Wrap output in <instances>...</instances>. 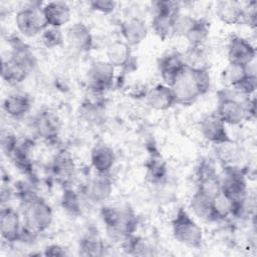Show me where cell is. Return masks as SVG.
<instances>
[{
	"label": "cell",
	"mask_w": 257,
	"mask_h": 257,
	"mask_svg": "<svg viewBox=\"0 0 257 257\" xmlns=\"http://www.w3.org/2000/svg\"><path fill=\"white\" fill-rule=\"evenodd\" d=\"M170 87L177 104H192L200 96L206 94L211 87V76L208 68L186 66Z\"/></svg>",
	"instance_id": "1"
},
{
	"label": "cell",
	"mask_w": 257,
	"mask_h": 257,
	"mask_svg": "<svg viewBox=\"0 0 257 257\" xmlns=\"http://www.w3.org/2000/svg\"><path fill=\"white\" fill-rule=\"evenodd\" d=\"M218 106L216 114L225 124L238 125L255 116L256 99L244 96L233 88L222 89L218 92Z\"/></svg>",
	"instance_id": "2"
},
{
	"label": "cell",
	"mask_w": 257,
	"mask_h": 257,
	"mask_svg": "<svg viewBox=\"0 0 257 257\" xmlns=\"http://www.w3.org/2000/svg\"><path fill=\"white\" fill-rule=\"evenodd\" d=\"M100 217L107 235L116 241H124L127 237L134 235L138 229V216L127 206H102Z\"/></svg>",
	"instance_id": "3"
},
{
	"label": "cell",
	"mask_w": 257,
	"mask_h": 257,
	"mask_svg": "<svg viewBox=\"0 0 257 257\" xmlns=\"http://www.w3.org/2000/svg\"><path fill=\"white\" fill-rule=\"evenodd\" d=\"M172 231L174 238L187 247L198 249L203 244L204 234L202 228L183 207L177 210L172 220Z\"/></svg>",
	"instance_id": "4"
},
{
	"label": "cell",
	"mask_w": 257,
	"mask_h": 257,
	"mask_svg": "<svg viewBox=\"0 0 257 257\" xmlns=\"http://www.w3.org/2000/svg\"><path fill=\"white\" fill-rule=\"evenodd\" d=\"M153 8L151 27L155 34L164 41L173 33L175 20L181 13L180 5L175 1H156L153 3Z\"/></svg>",
	"instance_id": "5"
},
{
	"label": "cell",
	"mask_w": 257,
	"mask_h": 257,
	"mask_svg": "<svg viewBox=\"0 0 257 257\" xmlns=\"http://www.w3.org/2000/svg\"><path fill=\"white\" fill-rule=\"evenodd\" d=\"M53 212L50 205L41 197H37L25 205L24 225L40 234L52 224Z\"/></svg>",
	"instance_id": "6"
},
{
	"label": "cell",
	"mask_w": 257,
	"mask_h": 257,
	"mask_svg": "<svg viewBox=\"0 0 257 257\" xmlns=\"http://www.w3.org/2000/svg\"><path fill=\"white\" fill-rule=\"evenodd\" d=\"M15 24L18 31L27 37L41 34L48 26L42 12V7L39 8L33 5L18 10L15 16Z\"/></svg>",
	"instance_id": "7"
},
{
	"label": "cell",
	"mask_w": 257,
	"mask_h": 257,
	"mask_svg": "<svg viewBox=\"0 0 257 257\" xmlns=\"http://www.w3.org/2000/svg\"><path fill=\"white\" fill-rule=\"evenodd\" d=\"M114 67L106 60L93 62L87 71V85L94 94H101L112 87Z\"/></svg>",
	"instance_id": "8"
},
{
	"label": "cell",
	"mask_w": 257,
	"mask_h": 257,
	"mask_svg": "<svg viewBox=\"0 0 257 257\" xmlns=\"http://www.w3.org/2000/svg\"><path fill=\"white\" fill-rule=\"evenodd\" d=\"M221 178L222 192L234 200H246L247 183L244 173L235 167L224 168Z\"/></svg>",
	"instance_id": "9"
},
{
	"label": "cell",
	"mask_w": 257,
	"mask_h": 257,
	"mask_svg": "<svg viewBox=\"0 0 257 257\" xmlns=\"http://www.w3.org/2000/svg\"><path fill=\"white\" fill-rule=\"evenodd\" d=\"M200 131L202 136L214 145L222 146L233 143L226 128V124L216 112L207 114L201 119Z\"/></svg>",
	"instance_id": "10"
},
{
	"label": "cell",
	"mask_w": 257,
	"mask_h": 257,
	"mask_svg": "<svg viewBox=\"0 0 257 257\" xmlns=\"http://www.w3.org/2000/svg\"><path fill=\"white\" fill-rule=\"evenodd\" d=\"M227 56L229 63L231 64L247 65L255 60L256 49L246 38L233 35L229 39Z\"/></svg>",
	"instance_id": "11"
},
{
	"label": "cell",
	"mask_w": 257,
	"mask_h": 257,
	"mask_svg": "<svg viewBox=\"0 0 257 257\" xmlns=\"http://www.w3.org/2000/svg\"><path fill=\"white\" fill-rule=\"evenodd\" d=\"M198 189L202 194L214 198L222 192L221 178L216 173L214 167L207 162H202L197 172Z\"/></svg>",
	"instance_id": "12"
},
{
	"label": "cell",
	"mask_w": 257,
	"mask_h": 257,
	"mask_svg": "<svg viewBox=\"0 0 257 257\" xmlns=\"http://www.w3.org/2000/svg\"><path fill=\"white\" fill-rule=\"evenodd\" d=\"M64 37L68 45L79 52H88L93 47L92 33L83 22L71 24L67 28Z\"/></svg>",
	"instance_id": "13"
},
{
	"label": "cell",
	"mask_w": 257,
	"mask_h": 257,
	"mask_svg": "<svg viewBox=\"0 0 257 257\" xmlns=\"http://www.w3.org/2000/svg\"><path fill=\"white\" fill-rule=\"evenodd\" d=\"M50 171L58 183H69L75 173V163L71 154L65 149L59 150L52 160Z\"/></svg>",
	"instance_id": "14"
},
{
	"label": "cell",
	"mask_w": 257,
	"mask_h": 257,
	"mask_svg": "<svg viewBox=\"0 0 257 257\" xmlns=\"http://www.w3.org/2000/svg\"><path fill=\"white\" fill-rule=\"evenodd\" d=\"M112 189V181L108 174H96L86 184L83 193L91 203L100 204L110 197Z\"/></svg>",
	"instance_id": "15"
},
{
	"label": "cell",
	"mask_w": 257,
	"mask_h": 257,
	"mask_svg": "<svg viewBox=\"0 0 257 257\" xmlns=\"http://www.w3.org/2000/svg\"><path fill=\"white\" fill-rule=\"evenodd\" d=\"M33 127L41 139L47 142H53L58 137L60 120L54 112L45 109L36 115L33 121Z\"/></svg>",
	"instance_id": "16"
},
{
	"label": "cell",
	"mask_w": 257,
	"mask_h": 257,
	"mask_svg": "<svg viewBox=\"0 0 257 257\" xmlns=\"http://www.w3.org/2000/svg\"><path fill=\"white\" fill-rule=\"evenodd\" d=\"M158 66L163 83L171 86L187 65L182 53L171 52L160 59Z\"/></svg>",
	"instance_id": "17"
},
{
	"label": "cell",
	"mask_w": 257,
	"mask_h": 257,
	"mask_svg": "<svg viewBox=\"0 0 257 257\" xmlns=\"http://www.w3.org/2000/svg\"><path fill=\"white\" fill-rule=\"evenodd\" d=\"M22 225L17 211L11 207H5L0 212V232L2 239L7 243L18 241Z\"/></svg>",
	"instance_id": "18"
},
{
	"label": "cell",
	"mask_w": 257,
	"mask_h": 257,
	"mask_svg": "<svg viewBox=\"0 0 257 257\" xmlns=\"http://www.w3.org/2000/svg\"><path fill=\"white\" fill-rule=\"evenodd\" d=\"M149 32L145 20L140 17H132L120 23V34L125 43L131 47L143 42Z\"/></svg>",
	"instance_id": "19"
},
{
	"label": "cell",
	"mask_w": 257,
	"mask_h": 257,
	"mask_svg": "<svg viewBox=\"0 0 257 257\" xmlns=\"http://www.w3.org/2000/svg\"><path fill=\"white\" fill-rule=\"evenodd\" d=\"M42 12L48 26L61 28L70 21L71 10L63 1H51L42 6Z\"/></svg>",
	"instance_id": "20"
},
{
	"label": "cell",
	"mask_w": 257,
	"mask_h": 257,
	"mask_svg": "<svg viewBox=\"0 0 257 257\" xmlns=\"http://www.w3.org/2000/svg\"><path fill=\"white\" fill-rule=\"evenodd\" d=\"M148 104L155 110L164 111L176 103L172 88L164 83H158L153 86L146 94Z\"/></svg>",
	"instance_id": "21"
},
{
	"label": "cell",
	"mask_w": 257,
	"mask_h": 257,
	"mask_svg": "<svg viewBox=\"0 0 257 257\" xmlns=\"http://www.w3.org/2000/svg\"><path fill=\"white\" fill-rule=\"evenodd\" d=\"M115 163V154L107 145L100 144L92 148L90 164L96 174H108Z\"/></svg>",
	"instance_id": "22"
},
{
	"label": "cell",
	"mask_w": 257,
	"mask_h": 257,
	"mask_svg": "<svg viewBox=\"0 0 257 257\" xmlns=\"http://www.w3.org/2000/svg\"><path fill=\"white\" fill-rule=\"evenodd\" d=\"M217 17L227 25H237L243 20V6L238 1L222 0L216 3Z\"/></svg>",
	"instance_id": "23"
},
{
	"label": "cell",
	"mask_w": 257,
	"mask_h": 257,
	"mask_svg": "<svg viewBox=\"0 0 257 257\" xmlns=\"http://www.w3.org/2000/svg\"><path fill=\"white\" fill-rule=\"evenodd\" d=\"M29 72L30 70L26 66L17 62L10 56L7 59H2L1 77L10 85H17L24 81Z\"/></svg>",
	"instance_id": "24"
},
{
	"label": "cell",
	"mask_w": 257,
	"mask_h": 257,
	"mask_svg": "<svg viewBox=\"0 0 257 257\" xmlns=\"http://www.w3.org/2000/svg\"><path fill=\"white\" fill-rule=\"evenodd\" d=\"M2 107L5 113L10 117L20 118L30 110L31 99L24 93H12L5 97Z\"/></svg>",
	"instance_id": "25"
},
{
	"label": "cell",
	"mask_w": 257,
	"mask_h": 257,
	"mask_svg": "<svg viewBox=\"0 0 257 257\" xmlns=\"http://www.w3.org/2000/svg\"><path fill=\"white\" fill-rule=\"evenodd\" d=\"M107 61L115 68H125L132 59V47L123 40H116L106 48Z\"/></svg>",
	"instance_id": "26"
},
{
	"label": "cell",
	"mask_w": 257,
	"mask_h": 257,
	"mask_svg": "<svg viewBox=\"0 0 257 257\" xmlns=\"http://www.w3.org/2000/svg\"><path fill=\"white\" fill-rule=\"evenodd\" d=\"M8 41L11 47L10 57L31 70L35 65V57L30 47L15 35L11 36Z\"/></svg>",
	"instance_id": "27"
},
{
	"label": "cell",
	"mask_w": 257,
	"mask_h": 257,
	"mask_svg": "<svg viewBox=\"0 0 257 257\" xmlns=\"http://www.w3.org/2000/svg\"><path fill=\"white\" fill-rule=\"evenodd\" d=\"M32 148V142L25 140L24 142H18L16 149L10 156V159L23 174L30 176L33 171V164L30 158V151Z\"/></svg>",
	"instance_id": "28"
},
{
	"label": "cell",
	"mask_w": 257,
	"mask_h": 257,
	"mask_svg": "<svg viewBox=\"0 0 257 257\" xmlns=\"http://www.w3.org/2000/svg\"><path fill=\"white\" fill-rule=\"evenodd\" d=\"M190 208L196 217L203 221L215 222L212 198L197 191L190 201Z\"/></svg>",
	"instance_id": "29"
},
{
	"label": "cell",
	"mask_w": 257,
	"mask_h": 257,
	"mask_svg": "<svg viewBox=\"0 0 257 257\" xmlns=\"http://www.w3.org/2000/svg\"><path fill=\"white\" fill-rule=\"evenodd\" d=\"M210 34V24L205 19L195 20L192 27L189 29L185 38L189 42V46L199 47L204 46L207 42Z\"/></svg>",
	"instance_id": "30"
},
{
	"label": "cell",
	"mask_w": 257,
	"mask_h": 257,
	"mask_svg": "<svg viewBox=\"0 0 257 257\" xmlns=\"http://www.w3.org/2000/svg\"><path fill=\"white\" fill-rule=\"evenodd\" d=\"M78 250L82 256H101L104 253V244L97 234L88 233L80 239Z\"/></svg>",
	"instance_id": "31"
},
{
	"label": "cell",
	"mask_w": 257,
	"mask_h": 257,
	"mask_svg": "<svg viewBox=\"0 0 257 257\" xmlns=\"http://www.w3.org/2000/svg\"><path fill=\"white\" fill-rule=\"evenodd\" d=\"M253 62L247 65H241V64H231L229 63V66L227 67L225 71V76L230 84L231 87H235L239 83H241L248 75L250 74H256L255 73V65L252 66Z\"/></svg>",
	"instance_id": "32"
},
{
	"label": "cell",
	"mask_w": 257,
	"mask_h": 257,
	"mask_svg": "<svg viewBox=\"0 0 257 257\" xmlns=\"http://www.w3.org/2000/svg\"><path fill=\"white\" fill-rule=\"evenodd\" d=\"M62 209L71 216H78L81 213L79 195L71 188H65L61 196Z\"/></svg>",
	"instance_id": "33"
},
{
	"label": "cell",
	"mask_w": 257,
	"mask_h": 257,
	"mask_svg": "<svg viewBox=\"0 0 257 257\" xmlns=\"http://www.w3.org/2000/svg\"><path fill=\"white\" fill-rule=\"evenodd\" d=\"M166 164L160 160L153 158L147 164V178L153 184H161L166 180L167 177Z\"/></svg>",
	"instance_id": "34"
},
{
	"label": "cell",
	"mask_w": 257,
	"mask_h": 257,
	"mask_svg": "<svg viewBox=\"0 0 257 257\" xmlns=\"http://www.w3.org/2000/svg\"><path fill=\"white\" fill-rule=\"evenodd\" d=\"M40 35L43 45L47 48H55L61 46L65 39L61 29L52 26H47Z\"/></svg>",
	"instance_id": "35"
},
{
	"label": "cell",
	"mask_w": 257,
	"mask_h": 257,
	"mask_svg": "<svg viewBox=\"0 0 257 257\" xmlns=\"http://www.w3.org/2000/svg\"><path fill=\"white\" fill-rule=\"evenodd\" d=\"M195 20H196V18H194L190 15H184V14L180 13L175 20L174 27H173V34L185 37V35L189 31V29L194 24Z\"/></svg>",
	"instance_id": "36"
},
{
	"label": "cell",
	"mask_w": 257,
	"mask_h": 257,
	"mask_svg": "<svg viewBox=\"0 0 257 257\" xmlns=\"http://www.w3.org/2000/svg\"><path fill=\"white\" fill-rule=\"evenodd\" d=\"M243 24L251 28H255L257 25V2L250 1L243 6Z\"/></svg>",
	"instance_id": "37"
},
{
	"label": "cell",
	"mask_w": 257,
	"mask_h": 257,
	"mask_svg": "<svg viewBox=\"0 0 257 257\" xmlns=\"http://www.w3.org/2000/svg\"><path fill=\"white\" fill-rule=\"evenodd\" d=\"M89 7L91 10L99 12L101 14H111L116 9L117 3L115 1H109V0H93L90 1Z\"/></svg>",
	"instance_id": "38"
},
{
	"label": "cell",
	"mask_w": 257,
	"mask_h": 257,
	"mask_svg": "<svg viewBox=\"0 0 257 257\" xmlns=\"http://www.w3.org/2000/svg\"><path fill=\"white\" fill-rule=\"evenodd\" d=\"M18 140L15 137L14 134L10 133V132H2L1 135V148L3 153L10 158V156L12 155V153L14 152V150L17 147L18 144Z\"/></svg>",
	"instance_id": "39"
},
{
	"label": "cell",
	"mask_w": 257,
	"mask_h": 257,
	"mask_svg": "<svg viewBox=\"0 0 257 257\" xmlns=\"http://www.w3.org/2000/svg\"><path fill=\"white\" fill-rule=\"evenodd\" d=\"M80 114L86 120L95 121L99 117V107L96 103L85 101L80 106Z\"/></svg>",
	"instance_id": "40"
},
{
	"label": "cell",
	"mask_w": 257,
	"mask_h": 257,
	"mask_svg": "<svg viewBox=\"0 0 257 257\" xmlns=\"http://www.w3.org/2000/svg\"><path fill=\"white\" fill-rule=\"evenodd\" d=\"M44 256H65L67 253L65 251V248H63L62 246L58 245V244H51L48 245L47 247H45L43 253Z\"/></svg>",
	"instance_id": "41"
}]
</instances>
